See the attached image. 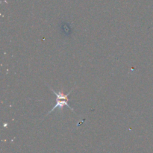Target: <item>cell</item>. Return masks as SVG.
<instances>
[{
	"mask_svg": "<svg viewBox=\"0 0 153 153\" xmlns=\"http://www.w3.org/2000/svg\"><path fill=\"white\" fill-rule=\"evenodd\" d=\"M49 88H50L51 91H52V92H53L54 94H55V95H56V97H57V99H56V104H55V105L54 106L53 108H52V110H51L49 112V113L46 114V117L48 116V115H49V114L52 113V112L54 110H55V109L59 108V109H61V110H62L63 108H64V106H67V107H68L69 108L71 109V110L73 111L75 113V111L73 110V108L70 107V106L69 105V104H68L69 95H70V93L72 92V91H73V89L72 90V91H70V92L68 93V94H65L64 92H63V91H59V92H56V91H54V90L52 89V88H50V87H49Z\"/></svg>",
	"mask_w": 153,
	"mask_h": 153,
	"instance_id": "cell-1",
	"label": "cell"
}]
</instances>
